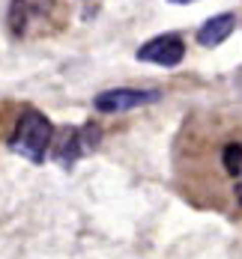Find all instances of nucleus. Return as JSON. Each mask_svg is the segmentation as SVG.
Instances as JSON below:
<instances>
[{
  "label": "nucleus",
  "mask_w": 242,
  "mask_h": 259,
  "mask_svg": "<svg viewBox=\"0 0 242 259\" xmlns=\"http://www.w3.org/2000/svg\"><path fill=\"white\" fill-rule=\"evenodd\" d=\"M159 102L156 90H108L102 96H96V110L99 113H120V110H132L141 104Z\"/></svg>",
  "instance_id": "7ed1b4c3"
},
{
  "label": "nucleus",
  "mask_w": 242,
  "mask_h": 259,
  "mask_svg": "<svg viewBox=\"0 0 242 259\" xmlns=\"http://www.w3.org/2000/svg\"><path fill=\"white\" fill-rule=\"evenodd\" d=\"M221 161H224V170L230 176H242V143H227Z\"/></svg>",
  "instance_id": "39448f33"
},
{
  "label": "nucleus",
  "mask_w": 242,
  "mask_h": 259,
  "mask_svg": "<svg viewBox=\"0 0 242 259\" xmlns=\"http://www.w3.org/2000/svg\"><path fill=\"white\" fill-rule=\"evenodd\" d=\"M233 24H236V18H233L230 12L215 15V18H210L206 24L197 30V42H200V45H206V48H215V45H221V42L233 33Z\"/></svg>",
  "instance_id": "20e7f679"
},
{
  "label": "nucleus",
  "mask_w": 242,
  "mask_h": 259,
  "mask_svg": "<svg viewBox=\"0 0 242 259\" xmlns=\"http://www.w3.org/2000/svg\"><path fill=\"white\" fill-rule=\"evenodd\" d=\"M236 197L242 200V179H239V185H236Z\"/></svg>",
  "instance_id": "423d86ee"
},
{
  "label": "nucleus",
  "mask_w": 242,
  "mask_h": 259,
  "mask_svg": "<svg viewBox=\"0 0 242 259\" xmlns=\"http://www.w3.org/2000/svg\"><path fill=\"white\" fill-rule=\"evenodd\" d=\"M170 3H191V0H170Z\"/></svg>",
  "instance_id": "0eeeda50"
},
{
  "label": "nucleus",
  "mask_w": 242,
  "mask_h": 259,
  "mask_svg": "<svg viewBox=\"0 0 242 259\" xmlns=\"http://www.w3.org/2000/svg\"><path fill=\"white\" fill-rule=\"evenodd\" d=\"M183 57H186V45H183V39L174 36V33L156 36V39H150L147 45L137 48V60H144V63H159V66H177V63H183Z\"/></svg>",
  "instance_id": "f03ea898"
},
{
  "label": "nucleus",
  "mask_w": 242,
  "mask_h": 259,
  "mask_svg": "<svg viewBox=\"0 0 242 259\" xmlns=\"http://www.w3.org/2000/svg\"><path fill=\"white\" fill-rule=\"evenodd\" d=\"M51 137H54L51 122H48L39 110H24V113L18 116V125L12 131V137H9V146H12V152L24 155L27 161L42 164L45 155H48Z\"/></svg>",
  "instance_id": "f257e3e1"
}]
</instances>
